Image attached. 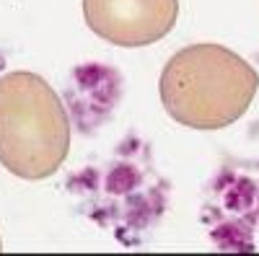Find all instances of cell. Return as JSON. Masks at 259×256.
Here are the masks:
<instances>
[{
  "label": "cell",
  "instance_id": "obj_1",
  "mask_svg": "<svg viewBox=\"0 0 259 256\" xmlns=\"http://www.w3.org/2000/svg\"><path fill=\"white\" fill-rule=\"evenodd\" d=\"M256 85L259 75L241 55L223 44H192L166 62L161 104L184 127L223 130L246 114Z\"/></svg>",
  "mask_w": 259,
  "mask_h": 256
},
{
  "label": "cell",
  "instance_id": "obj_2",
  "mask_svg": "<svg viewBox=\"0 0 259 256\" xmlns=\"http://www.w3.org/2000/svg\"><path fill=\"white\" fill-rule=\"evenodd\" d=\"M70 150V119L55 88L34 73L0 78V163L13 176L41 181Z\"/></svg>",
  "mask_w": 259,
  "mask_h": 256
},
{
  "label": "cell",
  "instance_id": "obj_3",
  "mask_svg": "<svg viewBox=\"0 0 259 256\" xmlns=\"http://www.w3.org/2000/svg\"><path fill=\"white\" fill-rule=\"evenodd\" d=\"M89 29L117 47H148L177 24L179 0H83Z\"/></svg>",
  "mask_w": 259,
  "mask_h": 256
},
{
  "label": "cell",
  "instance_id": "obj_4",
  "mask_svg": "<svg viewBox=\"0 0 259 256\" xmlns=\"http://www.w3.org/2000/svg\"><path fill=\"white\" fill-rule=\"evenodd\" d=\"M0 251H3V243H0Z\"/></svg>",
  "mask_w": 259,
  "mask_h": 256
}]
</instances>
